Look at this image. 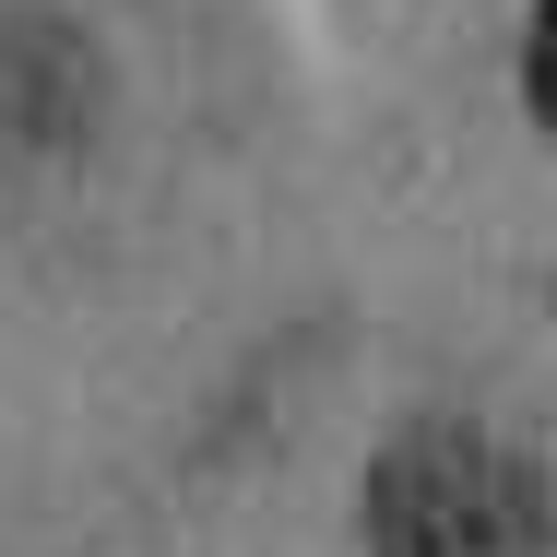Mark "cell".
I'll return each mask as SVG.
<instances>
[{"label": "cell", "instance_id": "obj_1", "mask_svg": "<svg viewBox=\"0 0 557 557\" xmlns=\"http://www.w3.org/2000/svg\"><path fill=\"white\" fill-rule=\"evenodd\" d=\"M534 546V486L474 440L416 428L368 474V557H522Z\"/></svg>", "mask_w": 557, "mask_h": 557}]
</instances>
